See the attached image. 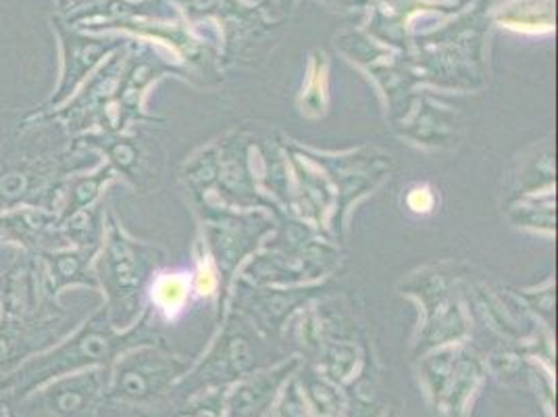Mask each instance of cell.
Instances as JSON below:
<instances>
[{
    "mask_svg": "<svg viewBox=\"0 0 558 417\" xmlns=\"http://www.w3.org/2000/svg\"><path fill=\"white\" fill-rule=\"evenodd\" d=\"M125 343L128 338L116 336L100 313L82 325V330H77L63 345L48 348L4 376L0 380V394L9 403H20L50 380L77 373L98 364H109V359Z\"/></svg>",
    "mask_w": 558,
    "mask_h": 417,
    "instance_id": "1",
    "label": "cell"
},
{
    "mask_svg": "<svg viewBox=\"0 0 558 417\" xmlns=\"http://www.w3.org/2000/svg\"><path fill=\"white\" fill-rule=\"evenodd\" d=\"M70 155H11L0 159V211L40 207L59 213Z\"/></svg>",
    "mask_w": 558,
    "mask_h": 417,
    "instance_id": "2",
    "label": "cell"
},
{
    "mask_svg": "<svg viewBox=\"0 0 558 417\" xmlns=\"http://www.w3.org/2000/svg\"><path fill=\"white\" fill-rule=\"evenodd\" d=\"M59 302L38 309L0 307V380L65 336Z\"/></svg>",
    "mask_w": 558,
    "mask_h": 417,
    "instance_id": "3",
    "label": "cell"
},
{
    "mask_svg": "<svg viewBox=\"0 0 558 417\" xmlns=\"http://www.w3.org/2000/svg\"><path fill=\"white\" fill-rule=\"evenodd\" d=\"M102 391V373L84 371L50 380L20 403H9L17 417H88Z\"/></svg>",
    "mask_w": 558,
    "mask_h": 417,
    "instance_id": "4",
    "label": "cell"
},
{
    "mask_svg": "<svg viewBox=\"0 0 558 417\" xmlns=\"http://www.w3.org/2000/svg\"><path fill=\"white\" fill-rule=\"evenodd\" d=\"M0 240L17 242L34 255L70 247L59 213L40 207L0 211Z\"/></svg>",
    "mask_w": 558,
    "mask_h": 417,
    "instance_id": "5",
    "label": "cell"
},
{
    "mask_svg": "<svg viewBox=\"0 0 558 417\" xmlns=\"http://www.w3.org/2000/svg\"><path fill=\"white\" fill-rule=\"evenodd\" d=\"M98 274L107 288L113 320H121L132 313L134 295L138 286V261L128 240L111 228L107 251L98 261Z\"/></svg>",
    "mask_w": 558,
    "mask_h": 417,
    "instance_id": "6",
    "label": "cell"
},
{
    "mask_svg": "<svg viewBox=\"0 0 558 417\" xmlns=\"http://www.w3.org/2000/svg\"><path fill=\"white\" fill-rule=\"evenodd\" d=\"M52 24L59 32L61 38V47H63V71H61V82L57 86V93L48 98L45 105L36 107L34 111H29L27 117L43 116L48 114L61 105H65L71 96L77 91V86L84 82V78L90 73L96 61L102 57L105 47L94 43V40H86L82 36H77L75 32H71L61 24L59 20H52Z\"/></svg>",
    "mask_w": 558,
    "mask_h": 417,
    "instance_id": "7",
    "label": "cell"
},
{
    "mask_svg": "<svg viewBox=\"0 0 558 417\" xmlns=\"http://www.w3.org/2000/svg\"><path fill=\"white\" fill-rule=\"evenodd\" d=\"M94 249H57V251H45L36 257V270H38V282L40 293L47 301L57 302V297L63 288L73 284H90L94 279L88 274V263Z\"/></svg>",
    "mask_w": 558,
    "mask_h": 417,
    "instance_id": "8",
    "label": "cell"
},
{
    "mask_svg": "<svg viewBox=\"0 0 558 417\" xmlns=\"http://www.w3.org/2000/svg\"><path fill=\"white\" fill-rule=\"evenodd\" d=\"M109 178V171H100L96 176H86V178H68L63 184V194H61V207H59V219H68L73 213L88 208L94 199L98 196L100 188L105 186Z\"/></svg>",
    "mask_w": 558,
    "mask_h": 417,
    "instance_id": "9",
    "label": "cell"
},
{
    "mask_svg": "<svg viewBox=\"0 0 558 417\" xmlns=\"http://www.w3.org/2000/svg\"><path fill=\"white\" fill-rule=\"evenodd\" d=\"M0 417H13V409L2 394H0Z\"/></svg>",
    "mask_w": 558,
    "mask_h": 417,
    "instance_id": "10",
    "label": "cell"
},
{
    "mask_svg": "<svg viewBox=\"0 0 558 417\" xmlns=\"http://www.w3.org/2000/svg\"><path fill=\"white\" fill-rule=\"evenodd\" d=\"M71 2H73V0H59V4H61L63 9H65V7H70Z\"/></svg>",
    "mask_w": 558,
    "mask_h": 417,
    "instance_id": "11",
    "label": "cell"
},
{
    "mask_svg": "<svg viewBox=\"0 0 558 417\" xmlns=\"http://www.w3.org/2000/svg\"><path fill=\"white\" fill-rule=\"evenodd\" d=\"M13 409V407H11ZM13 417H17V414H15V409H13Z\"/></svg>",
    "mask_w": 558,
    "mask_h": 417,
    "instance_id": "12",
    "label": "cell"
},
{
    "mask_svg": "<svg viewBox=\"0 0 558 417\" xmlns=\"http://www.w3.org/2000/svg\"><path fill=\"white\" fill-rule=\"evenodd\" d=\"M0 245H4V242H2V240H0Z\"/></svg>",
    "mask_w": 558,
    "mask_h": 417,
    "instance_id": "13",
    "label": "cell"
}]
</instances>
